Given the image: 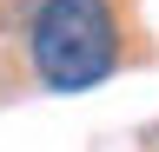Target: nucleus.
<instances>
[{
	"instance_id": "f257e3e1",
	"label": "nucleus",
	"mask_w": 159,
	"mask_h": 152,
	"mask_svg": "<svg viewBox=\"0 0 159 152\" xmlns=\"http://www.w3.org/2000/svg\"><path fill=\"white\" fill-rule=\"evenodd\" d=\"M27 66L47 93H93L119 73L113 0H33L27 13Z\"/></svg>"
}]
</instances>
